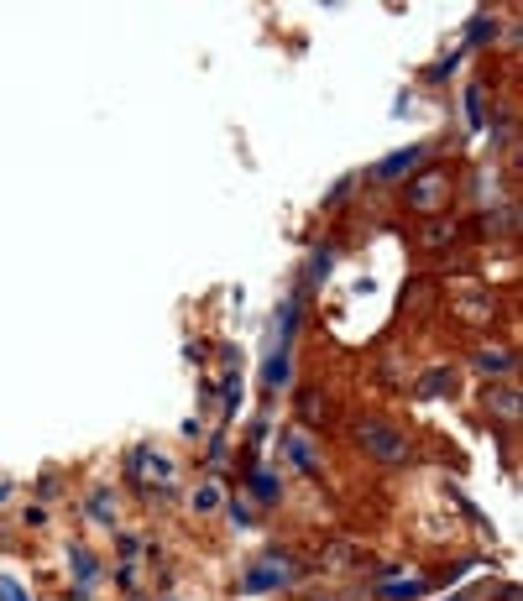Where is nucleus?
<instances>
[{"mask_svg":"<svg viewBox=\"0 0 523 601\" xmlns=\"http://www.w3.org/2000/svg\"><path fill=\"white\" fill-rule=\"evenodd\" d=\"M382 596H388V601H414V596H424V581H408V586H388Z\"/></svg>","mask_w":523,"mask_h":601,"instance_id":"14","label":"nucleus"},{"mask_svg":"<svg viewBox=\"0 0 523 601\" xmlns=\"http://www.w3.org/2000/svg\"><path fill=\"white\" fill-rule=\"evenodd\" d=\"M445 236H450L445 225H435V230H424V246H445Z\"/></svg>","mask_w":523,"mask_h":601,"instance_id":"21","label":"nucleus"},{"mask_svg":"<svg viewBox=\"0 0 523 601\" xmlns=\"http://www.w3.org/2000/svg\"><path fill=\"white\" fill-rule=\"evenodd\" d=\"M84 513L95 518V523H105V528H116V518H121V497H116V487H95L84 497Z\"/></svg>","mask_w":523,"mask_h":601,"instance_id":"4","label":"nucleus"},{"mask_svg":"<svg viewBox=\"0 0 523 601\" xmlns=\"http://www.w3.org/2000/svg\"><path fill=\"white\" fill-rule=\"evenodd\" d=\"M74 570H79V581L89 586V581H95V554H89V549H74Z\"/></svg>","mask_w":523,"mask_h":601,"instance_id":"12","label":"nucleus"},{"mask_svg":"<svg viewBox=\"0 0 523 601\" xmlns=\"http://www.w3.org/2000/svg\"><path fill=\"white\" fill-rule=\"evenodd\" d=\"M252 492H257L262 502H272V497H278V481H272L267 471H257V481H252Z\"/></svg>","mask_w":523,"mask_h":601,"instance_id":"17","label":"nucleus"},{"mask_svg":"<svg viewBox=\"0 0 523 601\" xmlns=\"http://www.w3.org/2000/svg\"><path fill=\"white\" fill-rule=\"evenodd\" d=\"M288 382V356H272L267 361V387H283Z\"/></svg>","mask_w":523,"mask_h":601,"instance_id":"13","label":"nucleus"},{"mask_svg":"<svg viewBox=\"0 0 523 601\" xmlns=\"http://www.w3.org/2000/svg\"><path fill=\"white\" fill-rule=\"evenodd\" d=\"M450 382H456V377H450L445 366H440V372H429V377H424L419 387H424V398H440V387H450Z\"/></svg>","mask_w":523,"mask_h":601,"instance_id":"11","label":"nucleus"},{"mask_svg":"<svg viewBox=\"0 0 523 601\" xmlns=\"http://www.w3.org/2000/svg\"><path fill=\"white\" fill-rule=\"evenodd\" d=\"M445 194H450V178L445 173H424V178H414V189H408V204H414V210H435Z\"/></svg>","mask_w":523,"mask_h":601,"instance_id":"3","label":"nucleus"},{"mask_svg":"<svg viewBox=\"0 0 523 601\" xmlns=\"http://www.w3.org/2000/svg\"><path fill=\"white\" fill-rule=\"evenodd\" d=\"M225 507H231V523H241V528H252V523H257V518H252V502H241V497H236V502H225Z\"/></svg>","mask_w":523,"mask_h":601,"instance_id":"15","label":"nucleus"},{"mask_svg":"<svg viewBox=\"0 0 523 601\" xmlns=\"http://www.w3.org/2000/svg\"><path fill=\"white\" fill-rule=\"evenodd\" d=\"M131 466H136V476H142V487H163V492L173 487V471H178V466H173V455L152 450V445H147V450H136V455H131Z\"/></svg>","mask_w":523,"mask_h":601,"instance_id":"2","label":"nucleus"},{"mask_svg":"<svg viewBox=\"0 0 523 601\" xmlns=\"http://www.w3.org/2000/svg\"><path fill=\"white\" fill-rule=\"evenodd\" d=\"M299 413H304L309 424H320V419H325V403H320V392H304V398H299Z\"/></svg>","mask_w":523,"mask_h":601,"instance_id":"10","label":"nucleus"},{"mask_svg":"<svg viewBox=\"0 0 523 601\" xmlns=\"http://www.w3.org/2000/svg\"><path fill=\"white\" fill-rule=\"evenodd\" d=\"M288 581V565H262L246 575V591H267V586H283Z\"/></svg>","mask_w":523,"mask_h":601,"instance_id":"8","label":"nucleus"},{"mask_svg":"<svg viewBox=\"0 0 523 601\" xmlns=\"http://www.w3.org/2000/svg\"><path fill=\"white\" fill-rule=\"evenodd\" d=\"M466 100H471V105H466V115H471V126H482V121H487V110H482V89H471Z\"/></svg>","mask_w":523,"mask_h":601,"instance_id":"20","label":"nucleus"},{"mask_svg":"<svg viewBox=\"0 0 523 601\" xmlns=\"http://www.w3.org/2000/svg\"><path fill=\"white\" fill-rule=\"evenodd\" d=\"M356 544H330V565H356Z\"/></svg>","mask_w":523,"mask_h":601,"instance_id":"16","label":"nucleus"},{"mask_svg":"<svg viewBox=\"0 0 523 601\" xmlns=\"http://www.w3.org/2000/svg\"><path fill=\"white\" fill-rule=\"evenodd\" d=\"M356 439H361V450H367V455H377V460H382V466H403L408 450H414L403 429L382 424V419H367V424L356 429Z\"/></svg>","mask_w":523,"mask_h":601,"instance_id":"1","label":"nucleus"},{"mask_svg":"<svg viewBox=\"0 0 523 601\" xmlns=\"http://www.w3.org/2000/svg\"><path fill=\"white\" fill-rule=\"evenodd\" d=\"M487 408L497 413V419L513 424V419H518V387H508V382H503V387H487Z\"/></svg>","mask_w":523,"mask_h":601,"instance_id":"5","label":"nucleus"},{"mask_svg":"<svg viewBox=\"0 0 523 601\" xmlns=\"http://www.w3.org/2000/svg\"><path fill=\"white\" fill-rule=\"evenodd\" d=\"M309 272H314V277H325V272H330V251H320V257L309 262Z\"/></svg>","mask_w":523,"mask_h":601,"instance_id":"22","label":"nucleus"},{"mask_svg":"<svg viewBox=\"0 0 523 601\" xmlns=\"http://www.w3.org/2000/svg\"><path fill=\"white\" fill-rule=\"evenodd\" d=\"M0 601H27V591H21V581H11V575H0Z\"/></svg>","mask_w":523,"mask_h":601,"instance_id":"19","label":"nucleus"},{"mask_svg":"<svg viewBox=\"0 0 523 601\" xmlns=\"http://www.w3.org/2000/svg\"><path fill=\"white\" fill-rule=\"evenodd\" d=\"M476 366H482L487 377H503V372H513V351H482Z\"/></svg>","mask_w":523,"mask_h":601,"instance_id":"9","label":"nucleus"},{"mask_svg":"<svg viewBox=\"0 0 523 601\" xmlns=\"http://www.w3.org/2000/svg\"><path fill=\"white\" fill-rule=\"evenodd\" d=\"M189 507H194V513H220V507H225L220 481H199V487H194V497H189Z\"/></svg>","mask_w":523,"mask_h":601,"instance_id":"7","label":"nucleus"},{"mask_svg":"<svg viewBox=\"0 0 523 601\" xmlns=\"http://www.w3.org/2000/svg\"><path fill=\"white\" fill-rule=\"evenodd\" d=\"M288 450H293V460H299V466H304V471H314V455H309V445H304V439H299V434H293V439H288Z\"/></svg>","mask_w":523,"mask_h":601,"instance_id":"18","label":"nucleus"},{"mask_svg":"<svg viewBox=\"0 0 523 601\" xmlns=\"http://www.w3.org/2000/svg\"><path fill=\"white\" fill-rule=\"evenodd\" d=\"M419 157H424V147H403V152H393V157H388V163H377V173H372V178H382V183H388V178H398V173H408V168H414Z\"/></svg>","mask_w":523,"mask_h":601,"instance_id":"6","label":"nucleus"}]
</instances>
